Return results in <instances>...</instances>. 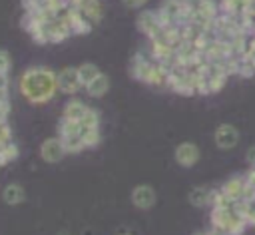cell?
I'll return each instance as SVG.
<instances>
[{
	"label": "cell",
	"mask_w": 255,
	"mask_h": 235,
	"mask_svg": "<svg viewBox=\"0 0 255 235\" xmlns=\"http://www.w3.org/2000/svg\"><path fill=\"white\" fill-rule=\"evenodd\" d=\"M58 137L62 139V143H64L68 153H80V151L88 149L84 137L78 131V123L76 121L60 118V121H58Z\"/></svg>",
	"instance_id": "3957f363"
},
{
	"label": "cell",
	"mask_w": 255,
	"mask_h": 235,
	"mask_svg": "<svg viewBox=\"0 0 255 235\" xmlns=\"http://www.w3.org/2000/svg\"><path fill=\"white\" fill-rule=\"evenodd\" d=\"M66 147L62 143V139L58 135L54 137H46L42 143H40V157L44 163H60L66 155Z\"/></svg>",
	"instance_id": "ba28073f"
},
{
	"label": "cell",
	"mask_w": 255,
	"mask_h": 235,
	"mask_svg": "<svg viewBox=\"0 0 255 235\" xmlns=\"http://www.w3.org/2000/svg\"><path fill=\"white\" fill-rule=\"evenodd\" d=\"M209 221H211L213 229L223 231L225 235H243V231L247 227L245 219L237 213L235 203L231 207H211Z\"/></svg>",
	"instance_id": "7a4b0ae2"
},
{
	"label": "cell",
	"mask_w": 255,
	"mask_h": 235,
	"mask_svg": "<svg viewBox=\"0 0 255 235\" xmlns=\"http://www.w3.org/2000/svg\"><path fill=\"white\" fill-rule=\"evenodd\" d=\"M145 2H147V0H122V4H124L126 8H129V10H139V8H143Z\"/></svg>",
	"instance_id": "d4e9b609"
},
{
	"label": "cell",
	"mask_w": 255,
	"mask_h": 235,
	"mask_svg": "<svg viewBox=\"0 0 255 235\" xmlns=\"http://www.w3.org/2000/svg\"><path fill=\"white\" fill-rule=\"evenodd\" d=\"M84 90H86L88 96H92V98H104V96L110 92V76L102 72V74H100L96 80H92Z\"/></svg>",
	"instance_id": "2e32d148"
},
{
	"label": "cell",
	"mask_w": 255,
	"mask_h": 235,
	"mask_svg": "<svg viewBox=\"0 0 255 235\" xmlns=\"http://www.w3.org/2000/svg\"><path fill=\"white\" fill-rule=\"evenodd\" d=\"M235 209L245 219L247 225L255 227V195H251L247 199H241V201H235Z\"/></svg>",
	"instance_id": "e0dca14e"
},
{
	"label": "cell",
	"mask_w": 255,
	"mask_h": 235,
	"mask_svg": "<svg viewBox=\"0 0 255 235\" xmlns=\"http://www.w3.org/2000/svg\"><path fill=\"white\" fill-rule=\"evenodd\" d=\"M201 2L203 0H183V6H185V12H187V20L185 22H189L191 18H193V14L199 10V6H201Z\"/></svg>",
	"instance_id": "603a6c76"
},
{
	"label": "cell",
	"mask_w": 255,
	"mask_h": 235,
	"mask_svg": "<svg viewBox=\"0 0 255 235\" xmlns=\"http://www.w3.org/2000/svg\"><path fill=\"white\" fill-rule=\"evenodd\" d=\"M209 235H211V233H209Z\"/></svg>",
	"instance_id": "83f0119b"
},
{
	"label": "cell",
	"mask_w": 255,
	"mask_h": 235,
	"mask_svg": "<svg viewBox=\"0 0 255 235\" xmlns=\"http://www.w3.org/2000/svg\"><path fill=\"white\" fill-rule=\"evenodd\" d=\"M18 155H20V149H18V145L14 141L0 145V167L12 163L14 159H18Z\"/></svg>",
	"instance_id": "ffe728a7"
},
{
	"label": "cell",
	"mask_w": 255,
	"mask_h": 235,
	"mask_svg": "<svg viewBox=\"0 0 255 235\" xmlns=\"http://www.w3.org/2000/svg\"><path fill=\"white\" fill-rule=\"evenodd\" d=\"M245 159H247L249 167H255V145L247 147V151H245Z\"/></svg>",
	"instance_id": "484cf974"
},
{
	"label": "cell",
	"mask_w": 255,
	"mask_h": 235,
	"mask_svg": "<svg viewBox=\"0 0 255 235\" xmlns=\"http://www.w3.org/2000/svg\"><path fill=\"white\" fill-rule=\"evenodd\" d=\"M245 183H247V189L255 191V167H249L247 173H245Z\"/></svg>",
	"instance_id": "cb8c5ba5"
},
{
	"label": "cell",
	"mask_w": 255,
	"mask_h": 235,
	"mask_svg": "<svg viewBox=\"0 0 255 235\" xmlns=\"http://www.w3.org/2000/svg\"><path fill=\"white\" fill-rule=\"evenodd\" d=\"M10 141H14L12 139V127L8 121H0V145L10 143Z\"/></svg>",
	"instance_id": "7402d4cb"
},
{
	"label": "cell",
	"mask_w": 255,
	"mask_h": 235,
	"mask_svg": "<svg viewBox=\"0 0 255 235\" xmlns=\"http://www.w3.org/2000/svg\"><path fill=\"white\" fill-rule=\"evenodd\" d=\"M213 141L223 151L233 149L239 143V129L233 123H219L213 131Z\"/></svg>",
	"instance_id": "30bf717a"
},
{
	"label": "cell",
	"mask_w": 255,
	"mask_h": 235,
	"mask_svg": "<svg viewBox=\"0 0 255 235\" xmlns=\"http://www.w3.org/2000/svg\"><path fill=\"white\" fill-rule=\"evenodd\" d=\"M153 64L155 62L151 60V56H147L143 52H135L131 56V60H129V74H131V78L137 80V82H141V84H145L147 78H149V72H151Z\"/></svg>",
	"instance_id": "8fae6325"
},
{
	"label": "cell",
	"mask_w": 255,
	"mask_h": 235,
	"mask_svg": "<svg viewBox=\"0 0 255 235\" xmlns=\"http://www.w3.org/2000/svg\"><path fill=\"white\" fill-rule=\"evenodd\" d=\"M20 96L32 106H44L56 98L60 92L58 72L48 66H30L18 78Z\"/></svg>",
	"instance_id": "6da1fadb"
},
{
	"label": "cell",
	"mask_w": 255,
	"mask_h": 235,
	"mask_svg": "<svg viewBox=\"0 0 255 235\" xmlns=\"http://www.w3.org/2000/svg\"><path fill=\"white\" fill-rule=\"evenodd\" d=\"M118 235H135V233H129V231H124V233H118Z\"/></svg>",
	"instance_id": "4316f807"
},
{
	"label": "cell",
	"mask_w": 255,
	"mask_h": 235,
	"mask_svg": "<svg viewBox=\"0 0 255 235\" xmlns=\"http://www.w3.org/2000/svg\"><path fill=\"white\" fill-rule=\"evenodd\" d=\"M78 74H80V82H82V86L86 88L92 80H96V78L102 74V70H100L96 64H92V62H84V64L78 66Z\"/></svg>",
	"instance_id": "d6986e66"
},
{
	"label": "cell",
	"mask_w": 255,
	"mask_h": 235,
	"mask_svg": "<svg viewBox=\"0 0 255 235\" xmlns=\"http://www.w3.org/2000/svg\"><path fill=\"white\" fill-rule=\"evenodd\" d=\"M90 106L88 104H84L82 100H78V98H72V100H68L66 104H64V110H62V118L64 119H70V121H82L88 114H90Z\"/></svg>",
	"instance_id": "4fadbf2b"
},
{
	"label": "cell",
	"mask_w": 255,
	"mask_h": 235,
	"mask_svg": "<svg viewBox=\"0 0 255 235\" xmlns=\"http://www.w3.org/2000/svg\"><path fill=\"white\" fill-rule=\"evenodd\" d=\"M157 12H159L163 26H183L187 20L183 0H161Z\"/></svg>",
	"instance_id": "277c9868"
},
{
	"label": "cell",
	"mask_w": 255,
	"mask_h": 235,
	"mask_svg": "<svg viewBox=\"0 0 255 235\" xmlns=\"http://www.w3.org/2000/svg\"><path fill=\"white\" fill-rule=\"evenodd\" d=\"M2 201H4L6 205H12V207L24 203V201H26V189H24V185H20V183H16V181L6 183L4 189H2Z\"/></svg>",
	"instance_id": "9a60e30c"
},
{
	"label": "cell",
	"mask_w": 255,
	"mask_h": 235,
	"mask_svg": "<svg viewBox=\"0 0 255 235\" xmlns=\"http://www.w3.org/2000/svg\"><path fill=\"white\" fill-rule=\"evenodd\" d=\"M135 26H137V30L149 40V38H153L157 32H161L163 22H161L157 10H141V12L137 14V18H135Z\"/></svg>",
	"instance_id": "8992f818"
},
{
	"label": "cell",
	"mask_w": 255,
	"mask_h": 235,
	"mask_svg": "<svg viewBox=\"0 0 255 235\" xmlns=\"http://www.w3.org/2000/svg\"><path fill=\"white\" fill-rule=\"evenodd\" d=\"M58 86H60V92H62V94H68V96H74V94H78L80 90H84V86H82V82H80L78 68L66 66V68L58 70Z\"/></svg>",
	"instance_id": "9c48e42d"
},
{
	"label": "cell",
	"mask_w": 255,
	"mask_h": 235,
	"mask_svg": "<svg viewBox=\"0 0 255 235\" xmlns=\"http://www.w3.org/2000/svg\"><path fill=\"white\" fill-rule=\"evenodd\" d=\"M76 8L82 10L86 14V18H90L94 24H98L102 20V16H104V4H102V0H88L86 4L76 6Z\"/></svg>",
	"instance_id": "ac0fdd59"
},
{
	"label": "cell",
	"mask_w": 255,
	"mask_h": 235,
	"mask_svg": "<svg viewBox=\"0 0 255 235\" xmlns=\"http://www.w3.org/2000/svg\"><path fill=\"white\" fill-rule=\"evenodd\" d=\"M129 199H131V205H133L135 209H139V211H149V209L155 205V201H157V193H155V189H153L149 183H139V185H135V187L131 189Z\"/></svg>",
	"instance_id": "52a82bcc"
},
{
	"label": "cell",
	"mask_w": 255,
	"mask_h": 235,
	"mask_svg": "<svg viewBox=\"0 0 255 235\" xmlns=\"http://www.w3.org/2000/svg\"><path fill=\"white\" fill-rule=\"evenodd\" d=\"M215 193H217V189L211 187V185H195V187L189 191L187 199H189V203H191L193 207H207V205L213 203Z\"/></svg>",
	"instance_id": "5bb4252c"
},
{
	"label": "cell",
	"mask_w": 255,
	"mask_h": 235,
	"mask_svg": "<svg viewBox=\"0 0 255 235\" xmlns=\"http://www.w3.org/2000/svg\"><path fill=\"white\" fill-rule=\"evenodd\" d=\"M12 70V56L6 50H0V74H8L10 76Z\"/></svg>",
	"instance_id": "44dd1931"
},
{
	"label": "cell",
	"mask_w": 255,
	"mask_h": 235,
	"mask_svg": "<svg viewBox=\"0 0 255 235\" xmlns=\"http://www.w3.org/2000/svg\"><path fill=\"white\" fill-rule=\"evenodd\" d=\"M219 191L229 197L231 201H241V199H247L251 195H255V191L247 189V183H245V175H233L229 179H225L219 187Z\"/></svg>",
	"instance_id": "5b68a950"
},
{
	"label": "cell",
	"mask_w": 255,
	"mask_h": 235,
	"mask_svg": "<svg viewBox=\"0 0 255 235\" xmlns=\"http://www.w3.org/2000/svg\"><path fill=\"white\" fill-rule=\"evenodd\" d=\"M199 157H201V151H199V147H197L193 141H181V143L175 147V151H173L175 163H177L179 167H185V169L197 165Z\"/></svg>",
	"instance_id": "7c38bea8"
}]
</instances>
